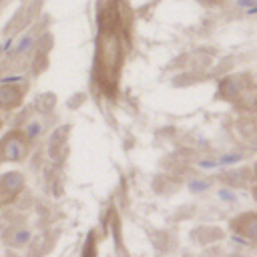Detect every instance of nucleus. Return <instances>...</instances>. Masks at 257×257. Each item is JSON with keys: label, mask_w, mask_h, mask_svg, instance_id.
<instances>
[{"label": "nucleus", "mask_w": 257, "mask_h": 257, "mask_svg": "<svg viewBox=\"0 0 257 257\" xmlns=\"http://www.w3.org/2000/svg\"><path fill=\"white\" fill-rule=\"evenodd\" d=\"M20 102V92L14 86H2L0 88V108H12Z\"/></svg>", "instance_id": "4"}, {"label": "nucleus", "mask_w": 257, "mask_h": 257, "mask_svg": "<svg viewBox=\"0 0 257 257\" xmlns=\"http://www.w3.org/2000/svg\"><path fill=\"white\" fill-rule=\"evenodd\" d=\"M231 225H233V229L239 231L241 235H245V237L257 241V215H255V213H245V215L237 217Z\"/></svg>", "instance_id": "3"}, {"label": "nucleus", "mask_w": 257, "mask_h": 257, "mask_svg": "<svg viewBox=\"0 0 257 257\" xmlns=\"http://www.w3.org/2000/svg\"><path fill=\"white\" fill-rule=\"evenodd\" d=\"M4 239H6V243H10V245H24V243L30 241V233L24 231V229L12 227V229H8V231L4 233Z\"/></svg>", "instance_id": "5"}, {"label": "nucleus", "mask_w": 257, "mask_h": 257, "mask_svg": "<svg viewBox=\"0 0 257 257\" xmlns=\"http://www.w3.org/2000/svg\"><path fill=\"white\" fill-rule=\"evenodd\" d=\"M255 193H257V189H255Z\"/></svg>", "instance_id": "9"}, {"label": "nucleus", "mask_w": 257, "mask_h": 257, "mask_svg": "<svg viewBox=\"0 0 257 257\" xmlns=\"http://www.w3.org/2000/svg\"><path fill=\"white\" fill-rule=\"evenodd\" d=\"M26 155V141L20 135H8L0 143V157L6 161H20Z\"/></svg>", "instance_id": "1"}, {"label": "nucleus", "mask_w": 257, "mask_h": 257, "mask_svg": "<svg viewBox=\"0 0 257 257\" xmlns=\"http://www.w3.org/2000/svg\"><path fill=\"white\" fill-rule=\"evenodd\" d=\"M24 187V179L20 173H6L2 179H0V203H6V201H12L16 197V193Z\"/></svg>", "instance_id": "2"}, {"label": "nucleus", "mask_w": 257, "mask_h": 257, "mask_svg": "<svg viewBox=\"0 0 257 257\" xmlns=\"http://www.w3.org/2000/svg\"><path fill=\"white\" fill-rule=\"evenodd\" d=\"M209 187V181H193L191 183V189L193 191H203V189H207Z\"/></svg>", "instance_id": "7"}, {"label": "nucleus", "mask_w": 257, "mask_h": 257, "mask_svg": "<svg viewBox=\"0 0 257 257\" xmlns=\"http://www.w3.org/2000/svg\"><path fill=\"white\" fill-rule=\"evenodd\" d=\"M253 0H239V4H251Z\"/></svg>", "instance_id": "8"}, {"label": "nucleus", "mask_w": 257, "mask_h": 257, "mask_svg": "<svg viewBox=\"0 0 257 257\" xmlns=\"http://www.w3.org/2000/svg\"><path fill=\"white\" fill-rule=\"evenodd\" d=\"M193 235L199 239V243H209V241H215V239H219L223 233H221L219 229H215V227H211V229L203 227V229H197Z\"/></svg>", "instance_id": "6"}]
</instances>
